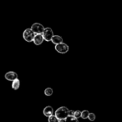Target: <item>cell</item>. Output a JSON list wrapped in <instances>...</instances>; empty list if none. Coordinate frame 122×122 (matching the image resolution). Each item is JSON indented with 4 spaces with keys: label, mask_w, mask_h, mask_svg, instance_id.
Returning a JSON list of instances; mask_svg holds the SVG:
<instances>
[{
    "label": "cell",
    "mask_w": 122,
    "mask_h": 122,
    "mask_svg": "<svg viewBox=\"0 0 122 122\" xmlns=\"http://www.w3.org/2000/svg\"><path fill=\"white\" fill-rule=\"evenodd\" d=\"M44 115H45L46 117H49L51 115H54V109L52 108L51 106H46L45 108L44 109V111H43Z\"/></svg>",
    "instance_id": "8"
},
{
    "label": "cell",
    "mask_w": 122,
    "mask_h": 122,
    "mask_svg": "<svg viewBox=\"0 0 122 122\" xmlns=\"http://www.w3.org/2000/svg\"><path fill=\"white\" fill-rule=\"evenodd\" d=\"M69 113H70V110L67 107L62 106L56 110L54 115L59 120H62V119H66L69 116Z\"/></svg>",
    "instance_id": "1"
},
{
    "label": "cell",
    "mask_w": 122,
    "mask_h": 122,
    "mask_svg": "<svg viewBox=\"0 0 122 122\" xmlns=\"http://www.w3.org/2000/svg\"><path fill=\"white\" fill-rule=\"evenodd\" d=\"M55 50L60 54H65L69 51V46L66 44L61 43V44H56L55 45Z\"/></svg>",
    "instance_id": "4"
},
{
    "label": "cell",
    "mask_w": 122,
    "mask_h": 122,
    "mask_svg": "<svg viewBox=\"0 0 122 122\" xmlns=\"http://www.w3.org/2000/svg\"><path fill=\"white\" fill-rule=\"evenodd\" d=\"M88 119L90 121H94V120H95V115L94 113H90V115H89V116H88Z\"/></svg>",
    "instance_id": "16"
},
{
    "label": "cell",
    "mask_w": 122,
    "mask_h": 122,
    "mask_svg": "<svg viewBox=\"0 0 122 122\" xmlns=\"http://www.w3.org/2000/svg\"><path fill=\"white\" fill-rule=\"evenodd\" d=\"M74 113H75V111H70V110L69 115H70V116H74Z\"/></svg>",
    "instance_id": "17"
},
{
    "label": "cell",
    "mask_w": 122,
    "mask_h": 122,
    "mask_svg": "<svg viewBox=\"0 0 122 122\" xmlns=\"http://www.w3.org/2000/svg\"><path fill=\"white\" fill-rule=\"evenodd\" d=\"M19 86H20V80H19V79H16V80H14V81H13V83H12L13 90H17L19 88Z\"/></svg>",
    "instance_id": "10"
},
{
    "label": "cell",
    "mask_w": 122,
    "mask_h": 122,
    "mask_svg": "<svg viewBox=\"0 0 122 122\" xmlns=\"http://www.w3.org/2000/svg\"><path fill=\"white\" fill-rule=\"evenodd\" d=\"M59 122H66L65 119H62V120H59Z\"/></svg>",
    "instance_id": "18"
},
{
    "label": "cell",
    "mask_w": 122,
    "mask_h": 122,
    "mask_svg": "<svg viewBox=\"0 0 122 122\" xmlns=\"http://www.w3.org/2000/svg\"><path fill=\"white\" fill-rule=\"evenodd\" d=\"M51 42L54 44H55V45L56 44H61V43H63V38L59 35H54L52 39H51Z\"/></svg>",
    "instance_id": "9"
},
{
    "label": "cell",
    "mask_w": 122,
    "mask_h": 122,
    "mask_svg": "<svg viewBox=\"0 0 122 122\" xmlns=\"http://www.w3.org/2000/svg\"><path fill=\"white\" fill-rule=\"evenodd\" d=\"M89 115H90V112H89L88 110H83V111H81V118L82 119L88 118Z\"/></svg>",
    "instance_id": "14"
},
{
    "label": "cell",
    "mask_w": 122,
    "mask_h": 122,
    "mask_svg": "<svg viewBox=\"0 0 122 122\" xmlns=\"http://www.w3.org/2000/svg\"><path fill=\"white\" fill-rule=\"evenodd\" d=\"M5 79L9 81H14V80L18 79V75L14 71H9L5 74Z\"/></svg>",
    "instance_id": "7"
},
{
    "label": "cell",
    "mask_w": 122,
    "mask_h": 122,
    "mask_svg": "<svg viewBox=\"0 0 122 122\" xmlns=\"http://www.w3.org/2000/svg\"><path fill=\"white\" fill-rule=\"evenodd\" d=\"M44 40V37H43L42 34H36L35 35H34L33 42H34V44H36V45H40V44H42Z\"/></svg>",
    "instance_id": "6"
},
{
    "label": "cell",
    "mask_w": 122,
    "mask_h": 122,
    "mask_svg": "<svg viewBox=\"0 0 122 122\" xmlns=\"http://www.w3.org/2000/svg\"><path fill=\"white\" fill-rule=\"evenodd\" d=\"M31 29L33 30V32L34 34H43L44 30V27L42 25V24H39V23H35L32 26H31Z\"/></svg>",
    "instance_id": "5"
},
{
    "label": "cell",
    "mask_w": 122,
    "mask_h": 122,
    "mask_svg": "<svg viewBox=\"0 0 122 122\" xmlns=\"http://www.w3.org/2000/svg\"><path fill=\"white\" fill-rule=\"evenodd\" d=\"M49 122H59V120L55 116V115H53L49 117Z\"/></svg>",
    "instance_id": "13"
},
{
    "label": "cell",
    "mask_w": 122,
    "mask_h": 122,
    "mask_svg": "<svg viewBox=\"0 0 122 122\" xmlns=\"http://www.w3.org/2000/svg\"><path fill=\"white\" fill-rule=\"evenodd\" d=\"M42 34L44 40L49 42V41H51V39H52L53 36H54V32H53L52 29H50V28H46V29H44Z\"/></svg>",
    "instance_id": "3"
},
{
    "label": "cell",
    "mask_w": 122,
    "mask_h": 122,
    "mask_svg": "<svg viewBox=\"0 0 122 122\" xmlns=\"http://www.w3.org/2000/svg\"><path fill=\"white\" fill-rule=\"evenodd\" d=\"M53 93H54V91H53V90L51 88H46L44 90V95L46 96H51L53 95Z\"/></svg>",
    "instance_id": "11"
},
{
    "label": "cell",
    "mask_w": 122,
    "mask_h": 122,
    "mask_svg": "<svg viewBox=\"0 0 122 122\" xmlns=\"http://www.w3.org/2000/svg\"><path fill=\"white\" fill-rule=\"evenodd\" d=\"M34 34L33 32V30L31 29H27L24 31V34H23V37H24V39L27 42H32L34 40Z\"/></svg>",
    "instance_id": "2"
},
{
    "label": "cell",
    "mask_w": 122,
    "mask_h": 122,
    "mask_svg": "<svg viewBox=\"0 0 122 122\" xmlns=\"http://www.w3.org/2000/svg\"><path fill=\"white\" fill-rule=\"evenodd\" d=\"M74 116H75V118H77V119H78L79 117H81V111H80V110H75Z\"/></svg>",
    "instance_id": "15"
},
{
    "label": "cell",
    "mask_w": 122,
    "mask_h": 122,
    "mask_svg": "<svg viewBox=\"0 0 122 122\" xmlns=\"http://www.w3.org/2000/svg\"><path fill=\"white\" fill-rule=\"evenodd\" d=\"M65 120H66V122H79L77 118H75V116H70V115Z\"/></svg>",
    "instance_id": "12"
}]
</instances>
